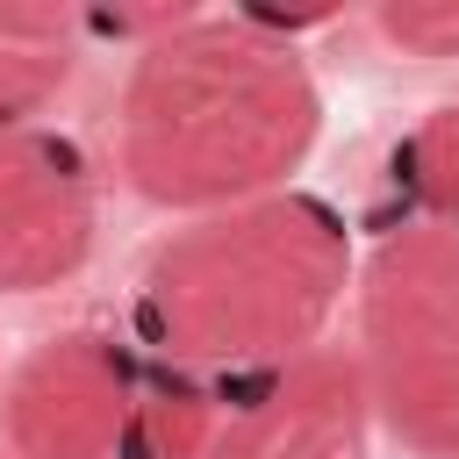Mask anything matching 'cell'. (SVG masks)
Segmentation results:
<instances>
[{"label": "cell", "instance_id": "cell-6", "mask_svg": "<svg viewBox=\"0 0 459 459\" xmlns=\"http://www.w3.org/2000/svg\"><path fill=\"white\" fill-rule=\"evenodd\" d=\"M373 409L359 387L351 351L316 344L251 373V387L215 409V430L194 459H366Z\"/></svg>", "mask_w": 459, "mask_h": 459}, {"label": "cell", "instance_id": "cell-7", "mask_svg": "<svg viewBox=\"0 0 459 459\" xmlns=\"http://www.w3.org/2000/svg\"><path fill=\"white\" fill-rule=\"evenodd\" d=\"M79 50H86V14L36 7V0H0V136L29 129L57 100Z\"/></svg>", "mask_w": 459, "mask_h": 459}, {"label": "cell", "instance_id": "cell-10", "mask_svg": "<svg viewBox=\"0 0 459 459\" xmlns=\"http://www.w3.org/2000/svg\"><path fill=\"white\" fill-rule=\"evenodd\" d=\"M380 36L416 57H459V0H409L380 7Z\"/></svg>", "mask_w": 459, "mask_h": 459}, {"label": "cell", "instance_id": "cell-11", "mask_svg": "<svg viewBox=\"0 0 459 459\" xmlns=\"http://www.w3.org/2000/svg\"><path fill=\"white\" fill-rule=\"evenodd\" d=\"M0 459H7V452H0Z\"/></svg>", "mask_w": 459, "mask_h": 459}, {"label": "cell", "instance_id": "cell-5", "mask_svg": "<svg viewBox=\"0 0 459 459\" xmlns=\"http://www.w3.org/2000/svg\"><path fill=\"white\" fill-rule=\"evenodd\" d=\"M100 179L93 158L65 129H7L0 136V294L65 287L93 258Z\"/></svg>", "mask_w": 459, "mask_h": 459}, {"label": "cell", "instance_id": "cell-4", "mask_svg": "<svg viewBox=\"0 0 459 459\" xmlns=\"http://www.w3.org/2000/svg\"><path fill=\"white\" fill-rule=\"evenodd\" d=\"M136 394H143V373L122 337L86 323L57 330L0 387L7 459H122Z\"/></svg>", "mask_w": 459, "mask_h": 459}, {"label": "cell", "instance_id": "cell-8", "mask_svg": "<svg viewBox=\"0 0 459 459\" xmlns=\"http://www.w3.org/2000/svg\"><path fill=\"white\" fill-rule=\"evenodd\" d=\"M208 430H215V394L194 373H165V380H143L122 459H194Z\"/></svg>", "mask_w": 459, "mask_h": 459}, {"label": "cell", "instance_id": "cell-3", "mask_svg": "<svg viewBox=\"0 0 459 459\" xmlns=\"http://www.w3.org/2000/svg\"><path fill=\"white\" fill-rule=\"evenodd\" d=\"M373 430L423 459H459V237L409 222L359 273V344H344Z\"/></svg>", "mask_w": 459, "mask_h": 459}, {"label": "cell", "instance_id": "cell-9", "mask_svg": "<svg viewBox=\"0 0 459 459\" xmlns=\"http://www.w3.org/2000/svg\"><path fill=\"white\" fill-rule=\"evenodd\" d=\"M394 179L409 186V201H416V215L430 230H452L459 237V100L452 108H430L394 143Z\"/></svg>", "mask_w": 459, "mask_h": 459}, {"label": "cell", "instance_id": "cell-1", "mask_svg": "<svg viewBox=\"0 0 459 459\" xmlns=\"http://www.w3.org/2000/svg\"><path fill=\"white\" fill-rule=\"evenodd\" d=\"M316 129L323 93L280 22L179 7L129 57L115 165L151 208L208 215L280 194L316 151Z\"/></svg>", "mask_w": 459, "mask_h": 459}, {"label": "cell", "instance_id": "cell-2", "mask_svg": "<svg viewBox=\"0 0 459 459\" xmlns=\"http://www.w3.org/2000/svg\"><path fill=\"white\" fill-rule=\"evenodd\" d=\"M351 287L344 215L316 194H258L186 215L136 280V323L172 373H265L323 344Z\"/></svg>", "mask_w": 459, "mask_h": 459}]
</instances>
